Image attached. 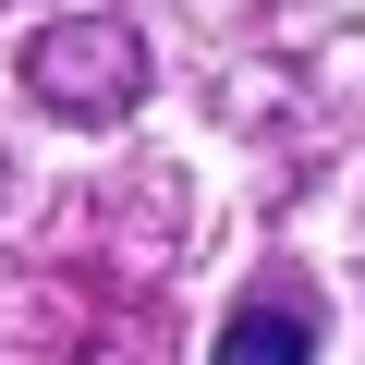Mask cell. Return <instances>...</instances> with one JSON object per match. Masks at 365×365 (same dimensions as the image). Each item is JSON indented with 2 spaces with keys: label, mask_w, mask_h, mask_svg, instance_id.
<instances>
[{
  "label": "cell",
  "mask_w": 365,
  "mask_h": 365,
  "mask_svg": "<svg viewBox=\"0 0 365 365\" xmlns=\"http://www.w3.org/2000/svg\"><path fill=\"white\" fill-rule=\"evenodd\" d=\"M25 86L49 98V110H73V122H122L134 98H146V37L134 25H49L37 49H25Z\"/></svg>",
  "instance_id": "cell-1"
},
{
  "label": "cell",
  "mask_w": 365,
  "mask_h": 365,
  "mask_svg": "<svg viewBox=\"0 0 365 365\" xmlns=\"http://www.w3.org/2000/svg\"><path fill=\"white\" fill-rule=\"evenodd\" d=\"M220 353H232V365H256V353H317V317H304V304H244V317L220 329Z\"/></svg>",
  "instance_id": "cell-2"
}]
</instances>
